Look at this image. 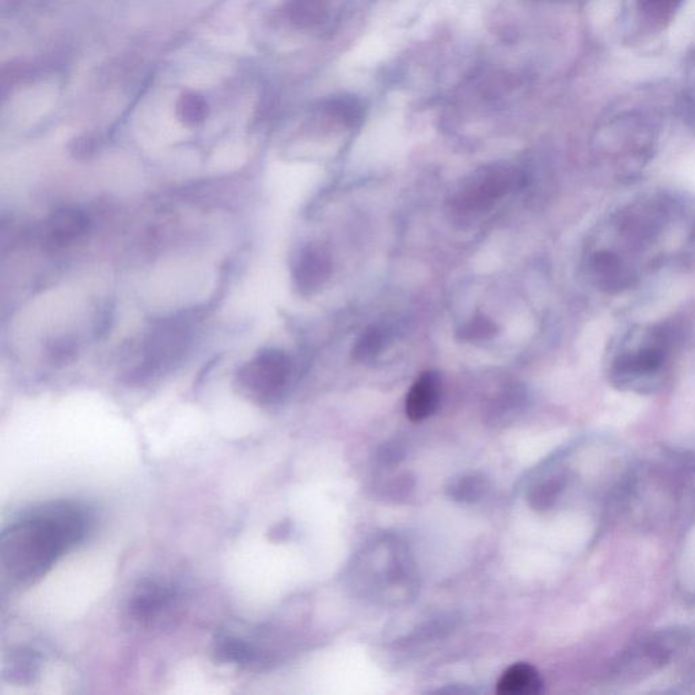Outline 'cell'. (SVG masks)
Instances as JSON below:
<instances>
[{"instance_id":"13","label":"cell","mask_w":695,"mask_h":695,"mask_svg":"<svg viewBox=\"0 0 695 695\" xmlns=\"http://www.w3.org/2000/svg\"><path fill=\"white\" fill-rule=\"evenodd\" d=\"M527 404H529V397L526 391L519 387L501 391L486 409V423L493 427H505L512 424L523 415Z\"/></svg>"},{"instance_id":"9","label":"cell","mask_w":695,"mask_h":695,"mask_svg":"<svg viewBox=\"0 0 695 695\" xmlns=\"http://www.w3.org/2000/svg\"><path fill=\"white\" fill-rule=\"evenodd\" d=\"M332 271V262L324 249L310 245L299 253L292 271L295 287L303 296L315 294L324 286Z\"/></svg>"},{"instance_id":"22","label":"cell","mask_w":695,"mask_h":695,"mask_svg":"<svg viewBox=\"0 0 695 695\" xmlns=\"http://www.w3.org/2000/svg\"><path fill=\"white\" fill-rule=\"evenodd\" d=\"M332 109L334 115H336L338 119L345 121V123L353 124L362 117V106L355 100L334 101Z\"/></svg>"},{"instance_id":"24","label":"cell","mask_w":695,"mask_h":695,"mask_svg":"<svg viewBox=\"0 0 695 695\" xmlns=\"http://www.w3.org/2000/svg\"><path fill=\"white\" fill-rule=\"evenodd\" d=\"M405 454V448L401 443L389 442L379 448L377 458L382 465L391 466L401 462L405 458Z\"/></svg>"},{"instance_id":"23","label":"cell","mask_w":695,"mask_h":695,"mask_svg":"<svg viewBox=\"0 0 695 695\" xmlns=\"http://www.w3.org/2000/svg\"><path fill=\"white\" fill-rule=\"evenodd\" d=\"M97 140L90 135L78 136L72 140L70 144V151L72 157L77 159H87L93 157L97 151Z\"/></svg>"},{"instance_id":"8","label":"cell","mask_w":695,"mask_h":695,"mask_svg":"<svg viewBox=\"0 0 695 695\" xmlns=\"http://www.w3.org/2000/svg\"><path fill=\"white\" fill-rule=\"evenodd\" d=\"M90 220L85 212L62 210L55 212L44 224L43 246L48 250H63L74 245L89 231Z\"/></svg>"},{"instance_id":"5","label":"cell","mask_w":695,"mask_h":695,"mask_svg":"<svg viewBox=\"0 0 695 695\" xmlns=\"http://www.w3.org/2000/svg\"><path fill=\"white\" fill-rule=\"evenodd\" d=\"M291 359L277 348H265L243 364L235 375V386L243 397L260 405L281 400L290 385Z\"/></svg>"},{"instance_id":"19","label":"cell","mask_w":695,"mask_h":695,"mask_svg":"<svg viewBox=\"0 0 695 695\" xmlns=\"http://www.w3.org/2000/svg\"><path fill=\"white\" fill-rule=\"evenodd\" d=\"M497 326L492 319L485 315H477L466 326L459 330V337L463 341H482L489 340L495 336Z\"/></svg>"},{"instance_id":"21","label":"cell","mask_w":695,"mask_h":695,"mask_svg":"<svg viewBox=\"0 0 695 695\" xmlns=\"http://www.w3.org/2000/svg\"><path fill=\"white\" fill-rule=\"evenodd\" d=\"M681 2L682 0H640V9L653 20H666Z\"/></svg>"},{"instance_id":"12","label":"cell","mask_w":695,"mask_h":695,"mask_svg":"<svg viewBox=\"0 0 695 695\" xmlns=\"http://www.w3.org/2000/svg\"><path fill=\"white\" fill-rule=\"evenodd\" d=\"M514 177L505 170H495L485 174L472 188L461 196L459 204L466 210H485L493 201L499 199L511 188Z\"/></svg>"},{"instance_id":"6","label":"cell","mask_w":695,"mask_h":695,"mask_svg":"<svg viewBox=\"0 0 695 695\" xmlns=\"http://www.w3.org/2000/svg\"><path fill=\"white\" fill-rule=\"evenodd\" d=\"M176 602L177 590L173 584L157 577H144L131 591L127 611L136 624L150 626L169 613Z\"/></svg>"},{"instance_id":"16","label":"cell","mask_w":695,"mask_h":695,"mask_svg":"<svg viewBox=\"0 0 695 695\" xmlns=\"http://www.w3.org/2000/svg\"><path fill=\"white\" fill-rule=\"evenodd\" d=\"M492 482L485 474L470 472L451 478L446 486L447 496L461 504H474L484 500L491 492Z\"/></svg>"},{"instance_id":"2","label":"cell","mask_w":695,"mask_h":695,"mask_svg":"<svg viewBox=\"0 0 695 695\" xmlns=\"http://www.w3.org/2000/svg\"><path fill=\"white\" fill-rule=\"evenodd\" d=\"M345 576L353 594L379 605H404L415 598L419 588L409 546L393 535L372 539L363 546Z\"/></svg>"},{"instance_id":"1","label":"cell","mask_w":695,"mask_h":695,"mask_svg":"<svg viewBox=\"0 0 695 695\" xmlns=\"http://www.w3.org/2000/svg\"><path fill=\"white\" fill-rule=\"evenodd\" d=\"M91 514L74 501H51L14 519L0 537V568L11 587L33 586L85 541Z\"/></svg>"},{"instance_id":"4","label":"cell","mask_w":695,"mask_h":695,"mask_svg":"<svg viewBox=\"0 0 695 695\" xmlns=\"http://www.w3.org/2000/svg\"><path fill=\"white\" fill-rule=\"evenodd\" d=\"M678 201L657 195L634 201L611 216L605 234L618 241V248H609L626 264L638 272L630 262V256H644L662 241L675 216L679 214Z\"/></svg>"},{"instance_id":"11","label":"cell","mask_w":695,"mask_h":695,"mask_svg":"<svg viewBox=\"0 0 695 695\" xmlns=\"http://www.w3.org/2000/svg\"><path fill=\"white\" fill-rule=\"evenodd\" d=\"M216 662L241 668H252L268 664L267 653L262 652L252 641L237 634L222 633L215 638L212 649Z\"/></svg>"},{"instance_id":"10","label":"cell","mask_w":695,"mask_h":695,"mask_svg":"<svg viewBox=\"0 0 695 695\" xmlns=\"http://www.w3.org/2000/svg\"><path fill=\"white\" fill-rule=\"evenodd\" d=\"M440 398H442V378L438 372H424L406 396V416L413 423L427 420L438 410Z\"/></svg>"},{"instance_id":"18","label":"cell","mask_w":695,"mask_h":695,"mask_svg":"<svg viewBox=\"0 0 695 695\" xmlns=\"http://www.w3.org/2000/svg\"><path fill=\"white\" fill-rule=\"evenodd\" d=\"M383 344H385V337H383L381 330L377 328L367 329L353 349V358L358 362L374 359L382 351Z\"/></svg>"},{"instance_id":"15","label":"cell","mask_w":695,"mask_h":695,"mask_svg":"<svg viewBox=\"0 0 695 695\" xmlns=\"http://www.w3.org/2000/svg\"><path fill=\"white\" fill-rule=\"evenodd\" d=\"M568 484L569 474L567 470H553L549 476L539 478L527 493L530 507L538 512L552 510L557 501L560 500L562 493L567 489Z\"/></svg>"},{"instance_id":"14","label":"cell","mask_w":695,"mask_h":695,"mask_svg":"<svg viewBox=\"0 0 695 695\" xmlns=\"http://www.w3.org/2000/svg\"><path fill=\"white\" fill-rule=\"evenodd\" d=\"M543 681L537 668L527 663H516L501 675L497 683L500 695H535L541 693Z\"/></svg>"},{"instance_id":"20","label":"cell","mask_w":695,"mask_h":695,"mask_svg":"<svg viewBox=\"0 0 695 695\" xmlns=\"http://www.w3.org/2000/svg\"><path fill=\"white\" fill-rule=\"evenodd\" d=\"M37 671V660L33 653L28 651H20L13 657L10 664V672L15 678L25 682L28 679H33V675Z\"/></svg>"},{"instance_id":"3","label":"cell","mask_w":695,"mask_h":695,"mask_svg":"<svg viewBox=\"0 0 695 695\" xmlns=\"http://www.w3.org/2000/svg\"><path fill=\"white\" fill-rule=\"evenodd\" d=\"M682 333L678 321L660 322L629 332L611 360L610 381L618 389L636 393H652L659 389Z\"/></svg>"},{"instance_id":"17","label":"cell","mask_w":695,"mask_h":695,"mask_svg":"<svg viewBox=\"0 0 695 695\" xmlns=\"http://www.w3.org/2000/svg\"><path fill=\"white\" fill-rule=\"evenodd\" d=\"M177 115L181 123L193 127L203 123L208 116V104L199 94H184L178 101Z\"/></svg>"},{"instance_id":"26","label":"cell","mask_w":695,"mask_h":695,"mask_svg":"<svg viewBox=\"0 0 695 695\" xmlns=\"http://www.w3.org/2000/svg\"><path fill=\"white\" fill-rule=\"evenodd\" d=\"M693 239H694V241H695V231H694V234H693Z\"/></svg>"},{"instance_id":"7","label":"cell","mask_w":695,"mask_h":695,"mask_svg":"<svg viewBox=\"0 0 695 695\" xmlns=\"http://www.w3.org/2000/svg\"><path fill=\"white\" fill-rule=\"evenodd\" d=\"M587 272L592 284L607 294L629 290L638 281V272L606 248L592 250L587 258Z\"/></svg>"},{"instance_id":"25","label":"cell","mask_w":695,"mask_h":695,"mask_svg":"<svg viewBox=\"0 0 695 695\" xmlns=\"http://www.w3.org/2000/svg\"><path fill=\"white\" fill-rule=\"evenodd\" d=\"M75 349L71 344L63 343L56 344V347L51 349V355L53 356V362L68 363L74 356Z\"/></svg>"}]
</instances>
